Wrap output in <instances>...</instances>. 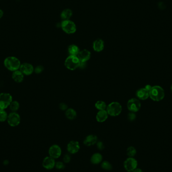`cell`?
<instances>
[{
    "label": "cell",
    "instance_id": "obj_25",
    "mask_svg": "<svg viewBox=\"0 0 172 172\" xmlns=\"http://www.w3.org/2000/svg\"><path fill=\"white\" fill-rule=\"evenodd\" d=\"M9 107L12 112H16L19 109L20 104L17 101H12Z\"/></svg>",
    "mask_w": 172,
    "mask_h": 172
},
{
    "label": "cell",
    "instance_id": "obj_1",
    "mask_svg": "<svg viewBox=\"0 0 172 172\" xmlns=\"http://www.w3.org/2000/svg\"><path fill=\"white\" fill-rule=\"evenodd\" d=\"M4 64L8 70L12 72L19 70L21 64L20 60L15 57H7L5 59Z\"/></svg>",
    "mask_w": 172,
    "mask_h": 172
},
{
    "label": "cell",
    "instance_id": "obj_29",
    "mask_svg": "<svg viewBox=\"0 0 172 172\" xmlns=\"http://www.w3.org/2000/svg\"><path fill=\"white\" fill-rule=\"evenodd\" d=\"M55 167L58 170H62L65 168L64 163L62 162H55Z\"/></svg>",
    "mask_w": 172,
    "mask_h": 172
},
{
    "label": "cell",
    "instance_id": "obj_36",
    "mask_svg": "<svg viewBox=\"0 0 172 172\" xmlns=\"http://www.w3.org/2000/svg\"><path fill=\"white\" fill-rule=\"evenodd\" d=\"M132 172H143V170L141 169H140V168H136V169H135L134 171H133Z\"/></svg>",
    "mask_w": 172,
    "mask_h": 172
},
{
    "label": "cell",
    "instance_id": "obj_18",
    "mask_svg": "<svg viewBox=\"0 0 172 172\" xmlns=\"http://www.w3.org/2000/svg\"><path fill=\"white\" fill-rule=\"evenodd\" d=\"M108 117V114L106 110H99L97 114L96 120L98 122L101 123L106 120Z\"/></svg>",
    "mask_w": 172,
    "mask_h": 172
},
{
    "label": "cell",
    "instance_id": "obj_16",
    "mask_svg": "<svg viewBox=\"0 0 172 172\" xmlns=\"http://www.w3.org/2000/svg\"><path fill=\"white\" fill-rule=\"evenodd\" d=\"M136 96L138 98L141 100H146L150 97L149 92L145 88H141L136 92Z\"/></svg>",
    "mask_w": 172,
    "mask_h": 172
},
{
    "label": "cell",
    "instance_id": "obj_12",
    "mask_svg": "<svg viewBox=\"0 0 172 172\" xmlns=\"http://www.w3.org/2000/svg\"><path fill=\"white\" fill-rule=\"evenodd\" d=\"M80 149V145L78 141L72 140L69 142L67 145V150L72 154L77 153Z\"/></svg>",
    "mask_w": 172,
    "mask_h": 172
},
{
    "label": "cell",
    "instance_id": "obj_21",
    "mask_svg": "<svg viewBox=\"0 0 172 172\" xmlns=\"http://www.w3.org/2000/svg\"><path fill=\"white\" fill-rule=\"evenodd\" d=\"M72 15V11L69 9L64 10L61 13V18L64 20H68Z\"/></svg>",
    "mask_w": 172,
    "mask_h": 172
},
{
    "label": "cell",
    "instance_id": "obj_3",
    "mask_svg": "<svg viewBox=\"0 0 172 172\" xmlns=\"http://www.w3.org/2000/svg\"><path fill=\"white\" fill-rule=\"evenodd\" d=\"M80 62L77 56L70 55L65 59L64 65L67 69L71 71H74L79 67Z\"/></svg>",
    "mask_w": 172,
    "mask_h": 172
},
{
    "label": "cell",
    "instance_id": "obj_24",
    "mask_svg": "<svg viewBox=\"0 0 172 172\" xmlns=\"http://www.w3.org/2000/svg\"><path fill=\"white\" fill-rule=\"evenodd\" d=\"M107 106L105 102L102 101H98L95 104V107L99 110H106Z\"/></svg>",
    "mask_w": 172,
    "mask_h": 172
},
{
    "label": "cell",
    "instance_id": "obj_7",
    "mask_svg": "<svg viewBox=\"0 0 172 172\" xmlns=\"http://www.w3.org/2000/svg\"><path fill=\"white\" fill-rule=\"evenodd\" d=\"M138 161L133 157H129L124 161L123 166L125 170L128 172H132L138 167Z\"/></svg>",
    "mask_w": 172,
    "mask_h": 172
},
{
    "label": "cell",
    "instance_id": "obj_27",
    "mask_svg": "<svg viewBox=\"0 0 172 172\" xmlns=\"http://www.w3.org/2000/svg\"><path fill=\"white\" fill-rule=\"evenodd\" d=\"M101 168L103 170L106 171L111 170L112 169V166L111 163L107 161H104L101 163Z\"/></svg>",
    "mask_w": 172,
    "mask_h": 172
},
{
    "label": "cell",
    "instance_id": "obj_34",
    "mask_svg": "<svg viewBox=\"0 0 172 172\" xmlns=\"http://www.w3.org/2000/svg\"><path fill=\"white\" fill-rule=\"evenodd\" d=\"M59 108H60L61 110L64 111V110H67V105L65 104V103H60V105H59Z\"/></svg>",
    "mask_w": 172,
    "mask_h": 172
},
{
    "label": "cell",
    "instance_id": "obj_20",
    "mask_svg": "<svg viewBox=\"0 0 172 172\" xmlns=\"http://www.w3.org/2000/svg\"><path fill=\"white\" fill-rule=\"evenodd\" d=\"M102 160H103V157L101 154L96 153H94L92 156L90 161L94 165H97L101 163Z\"/></svg>",
    "mask_w": 172,
    "mask_h": 172
},
{
    "label": "cell",
    "instance_id": "obj_22",
    "mask_svg": "<svg viewBox=\"0 0 172 172\" xmlns=\"http://www.w3.org/2000/svg\"><path fill=\"white\" fill-rule=\"evenodd\" d=\"M65 116L70 120H74L77 117V113L73 109H68L65 112Z\"/></svg>",
    "mask_w": 172,
    "mask_h": 172
},
{
    "label": "cell",
    "instance_id": "obj_23",
    "mask_svg": "<svg viewBox=\"0 0 172 172\" xmlns=\"http://www.w3.org/2000/svg\"><path fill=\"white\" fill-rule=\"evenodd\" d=\"M68 52L70 55L77 56V54L80 52L79 48L76 45H71L68 48Z\"/></svg>",
    "mask_w": 172,
    "mask_h": 172
},
{
    "label": "cell",
    "instance_id": "obj_28",
    "mask_svg": "<svg viewBox=\"0 0 172 172\" xmlns=\"http://www.w3.org/2000/svg\"><path fill=\"white\" fill-rule=\"evenodd\" d=\"M8 116V115L5 110L0 109V122H4L7 120Z\"/></svg>",
    "mask_w": 172,
    "mask_h": 172
},
{
    "label": "cell",
    "instance_id": "obj_17",
    "mask_svg": "<svg viewBox=\"0 0 172 172\" xmlns=\"http://www.w3.org/2000/svg\"><path fill=\"white\" fill-rule=\"evenodd\" d=\"M94 50L95 52H100L103 50L104 48V42L101 39H97L94 42L93 45Z\"/></svg>",
    "mask_w": 172,
    "mask_h": 172
},
{
    "label": "cell",
    "instance_id": "obj_13",
    "mask_svg": "<svg viewBox=\"0 0 172 172\" xmlns=\"http://www.w3.org/2000/svg\"><path fill=\"white\" fill-rule=\"evenodd\" d=\"M55 159L52 157H47L44 158L42 162V166L45 169L52 170L55 167Z\"/></svg>",
    "mask_w": 172,
    "mask_h": 172
},
{
    "label": "cell",
    "instance_id": "obj_6",
    "mask_svg": "<svg viewBox=\"0 0 172 172\" xmlns=\"http://www.w3.org/2000/svg\"><path fill=\"white\" fill-rule=\"evenodd\" d=\"M61 26L64 31L67 34L74 33L77 30L76 24L74 22L70 20L62 21L61 24Z\"/></svg>",
    "mask_w": 172,
    "mask_h": 172
},
{
    "label": "cell",
    "instance_id": "obj_19",
    "mask_svg": "<svg viewBox=\"0 0 172 172\" xmlns=\"http://www.w3.org/2000/svg\"><path fill=\"white\" fill-rule=\"evenodd\" d=\"M12 77L16 83H21L24 80V75L20 70H17L13 72Z\"/></svg>",
    "mask_w": 172,
    "mask_h": 172
},
{
    "label": "cell",
    "instance_id": "obj_15",
    "mask_svg": "<svg viewBox=\"0 0 172 172\" xmlns=\"http://www.w3.org/2000/svg\"><path fill=\"white\" fill-rule=\"evenodd\" d=\"M98 141V138L96 135L90 134L87 136L84 140V144L87 146H92L96 144Z\"/></svg>",
    "mask_w": 172,
    "mask_h": 172
},
{
    "label": "cell",
    "instance_id": "obj_26",
    "mask_svg": "<svg viewBox=\"0 0 172 172\" xmlns=\"http://www.w3.org/2000/svg\"><path fill=\"white\" fill-rule=\"evenodd\" d=\"M126 153L129 157H133L136 154V150L133 146H129L126 150Z\"/></svg>",
    "mask_w": 172,
    "mask_h": 172
},
{
    "label": "cell",
    "instance_id": "obj_11",
    "mask_svg": "<svg viewBox=\"0 0 172 172\" xmlns=\"http://www.w3.org/2000/svg\"><path fill=\"white\" fill-rule=\"evenodd\" d=\"M19 70L21 71V72L24 75L29 76L32 74L33 72L34 71V69L32 64L29 63L25 62L21 64Z\"/></svg>",
    "mask_w": 172,
    "mask_h": 172
},
{
    "label": "cell",
    "instance_id": "obj_10",
    "mask_svg": "<svg viewBox=\"0 0 172 172\" xmlns=\"http://www.w3.org/2000/svg\"><path fill=\"white\" fill-rule=\"evenodd\" d=\"M48 153L49 157H52V158L54 159L59 158L62 154V149L58 145H52L49 148Z\"/></svg>",
    "mask_w": 172,
    "mask_h": 172
},
{
    "label": "cell",
    "instance_id": "obj_2",
    "mask_svg": "<svg viewBox=\"0 0 172 172\" xmlns=\"http://www.w3.org/2000/svg\"><path fill=\"white\" fill-rule=\"evenodd\" d=\"M149 95L151 100L158 102L163 99L165 94L163 89L161 86H155L152 87L149 92Z\"/></svg>",
    "mask_w": 172,
    "mask_h": 172
},
{
    "label": "cell",
    "instance_id": "obj_14",
    "mask_svg": "<svg viewBox=\"0 0 172 172\" xmlns=\"http://www.w3.org/2000/svg\"><path fill=\"white\" fill-rule=\"evenodd\" d=\"M77 57L79 59L80 62H86L90 59L91 52L87 49H84L80 51Z\"/></svg>",
    "mask_w": 172,
    "mask_h": 172
},
{
    "label": "cell",
    "instance_id": "obj_33",
    "mask_svg": "<svg viewBox=\"0 0 172 172\" xmlns=\"http://www.w3.org/2000/svg\"><path fill=\"white\" fill-rule=\"evenodd\" d=\"M71 157L70 156V155L67 154V155L64 156V158H63V161H64V163H69V162L71 161Z\"/></svg>",
    "mask_w": 172,
    "mask_h": 172
},
{
    "label": "cell",
    "instance_id": "obj_5",
    "mask_svg": "<svg viewBox=\"0 0 172 172\" xmlns=\"http://www.w3.org/2000/svg\"><path fill=\"white\" fill-rule=\"evenodd\" d=\"M12 96L9 93H2L0 94V109H5L9 107L12 102Z\"/></svg>",
    "mask_w": 172,
    "mask_h": 172
},
{
    "label": "cell",
    "instance_id": "obj_35",
    "mask_svg": "<svg viewBox=\"0 0 172 172\" xmlns=\"http://www.w3.org/2000/svg\"><path fill=\"white\" fill-rule=\"evenodd\" d=\"M151 88H152V87H151L150 85H146L145 87V89H146L147 90H148V92H150V89H151Z\"/></svg>",
    "mask_w": 172,
    "mask_h": 172
},
{
    "label": "cell",
    "instance_id": "obj_32",
    "mask_svg": "<svg viewBox=\"0 0 172 172\" xmlns=\"http://www.w3.org/2000/svg\"><path fill=\"white\" fill-rule=\"evenodd\" d=\"M97 148L99 150H103L104 148V145L103 142L101 141H97Z\"/></svg>",
    "mask_w": 172,
    "mask_h": 172
},
{
    "label": "cell",
    "instance_id": "obj_37",
    "mask_svg": "<svg viewBox=\"0 0 172 172\" xmlns=\"http://www.w3.org/2000/svg\"><path fill=\"white\" fill-rule=\"evenodd\" d=\"M4 12L2 10L0 9V19L3 16Z\"/></svg>",
    "mask_w": 172,
    "mask_h": 172
},
{
    "label": "cell",
    "instance_id": "obj_9",
    "mask_svg": "<svg viewBox=\"0 0 172 172\" xmlns=\"http://www.w3.org/2000/svg\"><path fill=\"white\" fill-rule=\"evenodd\" d=\"M127 106L130 111L134 113L140 110L141 107V103L139 100L136 98H132L128 101Z\"/></svg>",
    "mask_w": 172,
    "mask_h": 172
},
{
    "label": "cell",
    "instance_id": "obj_8",
    "mask_svg": "<svg viewBox=\"0 0 172 172\" xmlns=\"http://www.w3.org/2000/svg\"><path fill=\"white\" fill-rule=\"evenodd\" d=\"M7 120L9 125L12 127H15L20 124L21 117L17 112H12L9 114Z\"/></svg>",
    "mask_w": 172,
    "mask_h": 172
},
{
    "label": "cell",
    "instance_id": "obj_31",
    "mask_svg": "<svg viewBox=\"0 0 172 172\" xmlns=\"http://www.w3.org/2000/svg\"><path fill=\"white\" fill-rule=\"evenodd\" d=\"M135 118H136V115L133 112H131L130 113H129L128 115V119L130 121H134Z\"/></svg>",
    "mask_w": 172,
    "mask_h": 172
},
{
    "label": "cell",
    "instance_id": "obj_30",
    "mask_svg": "<svg viewBox=\"0 0 172 172\" xmlns=\"http://www.w3.org/2000/svg\"><path fill=\"white\" fill-rule=\"evenodd\" d=\"M43 70H44V68L42 65H38L35 67V69H34V72L36 74H38L42 72Z\"/></svg>",
    "mask_w": 172,
    "mask_h": 172
},
{
    "label": "cell",
    "instance_id": "obj_38",
    "mask_svg": "<svg viewBox=\"0 0 172 172\" xmlns=\"http://www.w3.org/2000/svg\"><path fill=\"white\" fill-rule=\"evenodd\" d=\"M171 91H172V85H171Z\"/></svg>",
    "mask_w": 172,
    "mask_h": 172
},
{
    "label": "cell",
    "instance_id": "obj_4",
    "mask_svg": "<svg viewBox=\"0 0 172 172\" xmlns=\"http://www.w3.org/2000/svg\"><path fill=\"white\" fill-rule=\"evenodd\" d=\"M122 109L120 104L117 102H113L107 106L106 111L109 115L117 116L121 113Z\"/></svg>",
    "mask_w": 172,
    "mask_h": 172
}]
</instances>
